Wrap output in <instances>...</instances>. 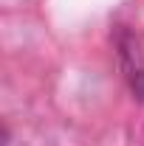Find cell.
Segmentation results:
<instances>
[{"label":"cell","instance_id":"cell-1","mask_svg":"<svg viewBox=\"0 0 144 146\" xmlns=\"http://www.w3.org/2000/svg\"><path fill=\"white\" fill-rule=\"evenodd\" d=\"M130 87L136 93V98L144 101V68H133L130 70Z\"/></svg>","mask_w":144,"mask_h":146}]
</instances>
